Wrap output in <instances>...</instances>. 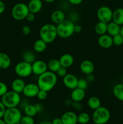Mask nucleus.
Returning a JSON list of instances; mask_svg holds the SVG:
<instances>
[{"label": "nucleus", "mask_w": 123, "mask_h": 124, "mask_svg": "<svg viewBox=\"0 0 123 124\" xmlns=\"http://www.w3.org/2000/svg\"><path fill=\"white\" fill-rule=\"evenodd\" d=\"M27 6L29 12L36 14L41 10L43 6V3L42 0H30Z\"/></svg>", "instance_id": "obj_16"}, {"label": "nucleus", "mask_w": 123, "mask_h": 124, "mask_svg": "<svg viewBox=\"0 0 123 124\" xmlns=\"http://www.w3.org/2000/svg\"><path fill=\"white\" fill-rule=\"evenodd\" d=\"M31 65L33 73L38 76L48 70V65L44 61L36 60L31 64Z\"/></svg>", "instance_id": "obj_11"}, {"label": "nucleus", "mask_w": 123, "mask_h": 124, "mask_svg": "<svg viewBox=\"0 0 123 124\" xmlns=\"http://www.w3.org/2000/svg\"><path fill=\"white\" fill-rule=\"evenodd\" d=\"M0 124H7L2 118L0 119Z\"/></svg>", "instance_id": "obj_53"}, {"label": "nucleus", "mask_w": 123, "mask_h": 124, "mask_svg": "<svg viewBox=\"0 0 123 124\" xmlns=\"http://www.w3.org/2000/svg\"><path fill=\"white\" fill-rule=\"evenodd\" d=\"M57 82V76L55 73L47 70L38 76L37 84L38 85L40 90L48 92L53 89Z\"/></svg>", "instance_id": "obj_1"}, {"label": "nucleus", "mask_w": 123, "mask_h": 124, "mask_svg": "<svg viewBox=\"0 0 123 124\" xmlns=\"http://www.w3.org/2000/svg\"><path fill=\"white\" fill-rule=\"evenodd\" d=\"M120 34L123 36V25H121V30H120Z\"/></svg>", "instance_id": "obj_52"}, {"label": "nucleus", "mask_w": 123, "mask_h": 124, "mask_svg": "<svg viewBox=\"0 0 123 124\" xmlns=\"http://www.w3.org/2000/svg\"><path fill=\"white\" fill-rule=\"evenodd\" d=\"M121 25H118L113 21H110L107 23V33L111 36H114L120 33Z\"/></svg>", "instance_id": "obj_21"}, {"label": "nucleus", "mask_w": 123, "mask_h": 124, "mask_svg": "<svg viewBox=\"0 0 123 124\" xmlns=\"http://www.w3.org/2000/svg\"><path fill=\"white\" fill-rule=\"evenodd\" d=\"M6 109H7V108L2 104V102H0V119L3 117L5 112H6Z\"/></svg>", "instance_id": "obj_39"}, {"label": "nucleus", "mask_w": 123, "mask_h": 124, "mask_svg": "<svg viewBox=\"0 0 123 124\" xmlns=\"http://www.w3.org/2000/svg\"><path fill=\"white\" fill-rule=\"evenodd\" d=\"M25 19L28 22L33 21L35 19V14H34V13H31V12H29V13L27 15Z\"/></svg>", "instance_id": "obj_41"}, {"label": "nucleus", "mask_w": 123, "mask_h": 124, "mask_svg": "<svg viewBox=\"0 0 123 124\" xmlns=\"http://www.w3.org/2000/svg\"><path fill=\"white\" fill-rule=\"evenodd\" d=\"M55 74H56V75L58 77L63 78L64 76H66L68 74L67 69L61 66L59 69H58V70L56 71Z\"/></svg>", "instance_id": "obj_35"}, {"label": "nucleus", "mask_w": 123, "mask_h": 124, "mask_svg": "<svg viewBox=\"0 0 123 124\" xmlns=\"http://www.w3.org/2000/svg\"><path fill=\"white\" fill-rule=\"evenodd\" d=\"M112 21L118 25H123V8H118L113 12Z\"/></svg>", "instance_id": "obj_22"}, {"label": "nucleus", "mask_w": 123, "mask_h": 124, "mask_svg": "<svg viewBox=\"0 0 123 124\" xmlns=\"http://www.w3.org/2000/svg\"><path fill=\"white\" fill-rule=\"evenodd\" d=\"M22 117V115L18 108H8L2 119L7 124H18L19 123Z\"/></svg>", "instance_id": "obj_6"}, {"label": "nucleus", "mask_w": 123, "mask_h": 124, "mask_svg": "<svg viewBox=\"0 0 123 124\" xmlns=\"http://www.w3.org/2000/svg\"><path fill=\"white\" fill-rule=\"evenodd\" d=\"M6 10V5L2 1L0 0V15L3 13Z\"/></svg>", "instance_id": "obj_45"}, {"label": "nucleus", "mask_w": 123, "mask_h": 124, "mask_svg": "<svg viewBox=\"0 0 123 124\" xmlns=\"http://www.w3.org/2000/svg\"><path fill=\"white\" fill-rule=\"evenodd\" d=\"M15 73L21 78L28 77L33 73L32 65L25 61L18 62L14 67Z\"/></svg>", "instance_id": "obj_8"}, {"label": "nucleus", "mask_w": 123, "mask_h": 124, "mask_svg": "<svg viewBox=\"0 0 123 124\" xmlns=\"http://www.w3.org/2000/svg\"><path fill=\"white\" fill-rule=\"evenodd\" d=\"M110 118V111L104 107H100L94 110L92 121L95 124H106Z\"/></svg>", "instance_id": "obj_5"}, {"label": "nucleus", "mask_w": 123, "mask_h": 124, "mask_svg": "<svg viewBox=\"0 0 123 124\" xmlns=\"http://www.w3.org/2000/svg\"><path fill=\"white\" fill-rule=\"evenodd\" d=\"M98 43L99 46L102 48H109L113 45V39L112 36L109 35V34H104L100 36L98 39Z\"/></svg>", "instance_id": "obj_13"}, {"label": "nucleus", "mask_w": 123, "mask_h": 124, "mask_svg": "<svg viewBox=\"0 0 123 124\" xmlns=\"http://www.w3.org/2000/svg\"><path fill=\"white\" fill-rule=\"evenodd\" d=\"M78 78L72 74H67L63 78V83L64 85L70 90H74L77 87Z\"/></svg>", "instance_id": "obj_12"}, {"label": "nucleus", "mask_w": 123, "mask_h": 124, "mask_svg": "<svg viewBox=\"0 0 123 124\" xmlns=\"http://www.w3.org/2000/svg\"><path fill=\"white\" fill-rule=\"evenodd\" d=\"M20 123V124H34V120L33 117L25 115L24 116H22Z\"/></svg>", "instance_id": "obj_33"}, {"label": "nucleus", "mask_w": 123, "mask_h": 124, "mask_svg": "<svg viewBox=\"0 0 123 124\" xmlns=\"http://www.w3.org/2000/svg\"><path fill=\"white\" fill-rule=\"evenodd\" d=\"M90 116L87 113H81L77 116L78 123L80 124H87L90 121Z\"/></svg>", "instance_id": "obj_31"}, {"label": "nucleus", "mask_w": 123, "mask_h": 124, "mask_svg": "<svg viewBox=\"0 0 123 124\" xmlns=\"http://www.w3.org/2000/svg\"><path fill=\"white\" fill-rule=\"evenodd\" d=\"M29 102L27 99H24V100H21L20 101V102L19 104V106L21 108L24 109L28 105H29Z\"/></svg>", "instance_id": "obj_43"}, {"label": "nucleus", "mask_w": 123, "mask_h": 124, "mask_svg": "<svg viewBox=\"0 0 123 124\" xmlns=\"http://www.w3.org/2000/svg\"><path fill=\"white\" fill-rule=\"evenodd\" d=\"M59 60L61 66L66 68V69L72 66L74 62V57L69 53H65V54L62 55Z\"/></svg>", "instance_id": "obj_17"}, {"label": "nucleus", "mask_w": 123, "mask_h": 124, "mask_svg": "<svg viewBox=\"0 0 123 124\" xmlns=\"http://www.w3.org/2000/svg\"><path fill=\"white\" fill-rule=\"evenodd\" d=\"M22 31L25 35H28L31 33V28L28 25H25L22 29Z\"/></svg>", "instance_id": "obj_40"}, {"label": "nucleus", "mask_w": 123, "mask_h": 124, "mask_svg": "<svg viewBox=\"0 0 123 124\" xmlns=\"http://www.w3.org/2000/svg\"><path fill=\"white\" fill-rule=\"evenodd\" d=\"M65 18H66V16H65V13L61 10H56L54 11L51 15V19L52 22L57 25L65 20L66 19Z\"/></svg>", "instance_id": "obj_18"}, {"label": "nucleus", "mask_w": 123, "mask_h": 124, "mask_svg": "<svg viewBox=\"0 0 123 124\" xmlns=\"http://www.w3.org/2000/svg\"><path fill=\"white\" fill-rule=\"evenodd\" d=\"M39 124H52V122H48V121H43V122H41V123H39Z\"/></svg>", "instance_id": "obj_51"}, {"label": "nucleus", "mask_w": 123, "mask_h": 124, "mask_svg": "<svg viewBox=\"0 0 123 124\" xmlns=\"http://www.w3.org/2000/svg\"><path fill=\"white\" fill-rule=\"evenodd\" d=\"M100 99L98 97L92 96L89 98L88 101V105L90 108L95 110L101 106Z\"/></svg>", "instance_id": "obj_26"}, {"label": "nucleus", "mask_w": 123, "mask_h": 124, "mask_svg": "<svg viewBox=\"0 0 123 124\" xmlns=\"http://www.w3.org/2000/svg\"><path fill=\"white\" fill-rule=\"evenodd\" d=\"M24 111L25 115L31 116V117H34L37 114V110H36L34 105H31V104L28 105L24 109Z\"/></svg>", "instance_id": "obj_30"}, {"label": "nucleus", "mask_w": 123, "mask_h": 124, "mask_svg": "<svg viewBox=\"0 0 123 124\" xmlns=\"http://www.w3.org/2000/svg\"><path fill=\"white\" fill-rule=\"evenodd\" d=\"M27 4L23 2H19L14 5L12 9V16L16 21H22L25 19L29 13Z\"/></svg>", "instance_id": "obj_7"}, {"label": "nucleus", "mask_w": 123, "mask_h": 124, "mask_svg": "<svg viewBox=\"0 0 123 124\" xmlns=\"http://www.w3.org/2000/svg\"><path fill=\"white\" fill-rule=\"evenodd\" d=\"M21 101L19 93L14 91H8L1 98V102L7 108L17 107Z\"/></svg>", "instance_id": "obj_4"}, {"label": "nucleus", "mask_w": 123, "mask_h": 124, "mask_svg": "<svg viewBox=\"0 0 123 124\" xmlns=\"http://www.w3.org/2000/svg\"><path fill=\"white\" fill-rule=\"evenodd\" d=\"M11 86H12V90L20 94V93H22L24 90L25 83L24 80L21 78H16L13 80Z\"/></svg>", "instance_id": "obj_20"}, {"label": "nucleus", "mask_w": 123, "mask_h": 124, "mask_svg": "<svg viewBox=\"0 0 123 124\" xmlns=\"http://www.w3.org/2000/svg\"><path fill=\"white\" fill-rule=\"evenodd\" d=\"M11 62V59L8 54L4 52H0V69H8L10 67Z\"/></svg>", "instance_id": "obj_23"}, {"label": "nucleus", "mask_w": 123, "mask_h": 124, "mask_svg": "<svg viewBox=\"0 0 123 124\" xmlns=\"http://www.w3.org/2000/svg\"><path fill=\"white\" fill-rule=\"evenodd\" d=\"M39 100L43 101L45 99H46L48 97V92H46V91L42 90H40L39 92L37 93V96Z\"/></svg>", "instance_id": "obj_37"}, {"label": "nucleus", "mask_w": 123, "mask_h": 124, "mask_svg": "<svg viewBox=\"0 0 123 124\" xmlns=\"http://www.w3.org/2000/svg\"><path fill=\"white\" fill-rule=\"evenodd\" d=\"M72 5H79L83 2V0H68Z\"/></svg>", "instance_id": "obj_46"}, {"label": "nucleus", "mask_w": 123, "mask_h": 124, "mask_svg": "<svg viewBox=\"0 0 123 124\" xmlns=\"http://www.w3.org/2000/svg\"><path fill=\"white\" fill-rule=\"evenodd\" d=\"M122 83L123 84V77H122Z\"/></svg>", "instance_id": "obj_54"}, {"label": "nucleus", "mask_w": 123, "mask_h": 124, "mask_svg": "<svg viewBox=\"0 0 123 124\" xmlns=\"http://www.w3.org/2000/svg\"><path fill=\"white\" fill-rule=\"evenodd\" d=\"M81 71L84 75L93 73L95 70V65L94 63L89 60H84L81 62L80 65Z\"/></svg>", "instance_id": "obj_15"}, {"label": "nucleus", "mask_w": 123, "mask_h": 124, "mask_svg": "<svg viewBox=\"0 0 123 124\" xmlns=\"http://www.w3.org/2000/svg\"><path fill=\"white\" fill-rule=\"evenodd\" d=\"M107 23L99 21L95 26V31L97 35H101L107 33Z\"/></svg>", "instance_id": "obj_27"}, {"label": "nucleus", "mask_w": 123, "mask_h": 124, "mask_svg": "<svg viewBox=\"0 0 123 124\" xmlns=\"http://www.w3.org/2000/svg\"><path fill=\"white\" fill-rule=\"evenodd\" d=\"M39 90L40 88L37 84L29 83L28 84H25L22 93L27 98H32L37 96Z\"/></svg>", "instance_id": "obj_10"}, {"label": "nucleus", "mask_w": 123, "mask_h": 124, "mask_svg": "<svg viewBox=\"0 0 123 124\" xmlns=\"http://www.w3.org/2000/svg\"><path fill=\"white\" fill-rule=\"evenodd\" d=\"M113 11L107 6H101L96 12V16L99 21L108 23L112 21Z\"/></svg>", "instance_id": "obj_9"}, {"label": "nucleus", "mask_w": 123, "mask_h": 124, "mask_svg": "<svg viewBox=\"0 0 123 124\" xmlns=\"http://www.w3.org/2000/svg\"><path fill=\"white\" fill-rule=\"evenodd\" d=\"M75 24L70 19H65L57 25V35L62 38H68L74 33Z\"/></svg>", "instance_id": "obj_3"}, {"label": "nucleus", "mask_w": 123, "mask_h": 124, "mask_svg": "<svg viewBox=\"0 0 123 124\" xmlns=\"http://www.w3.org/2000/svg\"><path fill=\"white\" fill-rule=\"evenodd\" d=\"M85 94V90L77 87L74 90H72L71 93V98L72 101L81 102L84 99Z\"/></svg>", "instance_id": "obj_19"}, {"label": "nucleus", "mask_w": 123, "mask_h": 124, "mask_svg": "<svg viewBox=\"0 0 123 124\" xmlns=\"http://www.w3.org/2000/svg\"><path fill=\"white\" fill-rule=\"evenodd\" d=\"M113 94L114 96L120 101L123 102V84H117L113 87Z\"/></svg>", "instance_id": "obj_24"}, {"label": "nucleus", "mask_w": 123, "mask_h": 124, "mask_svg": "<svg viewBox=\"0 0 123 124\" xmlns=\"http://www.w3.org/2000/svg\"><path fill=\"white\" fill-rule=\"evenodd\" d=\"M22 59L24 61L32 64L36 61V56L31 50H26L23 53Z\"/></svg>", "instance_id": "obj_28"}, {"label": "nucleus", "mask_w": 123, "mask_h": 124, "mask_svg": "<svg viewBox=\"0 0 123 124\" xmlns=\"http://www.w3.org/2000/svg\"><path fill=\"white\" fill-rule=\"evenodd\" d=\"M52 124H63L61 118L54 119L53 121V122H52Z\"/></svg>", "instance_id": "obj_49"}, {"label": "nucleus", "mask_w": 123, "mask_h": 124, "mask_svg": "<svg viewBox=\"0 0 123 124\" xmlns=\"http://www.w3.org/2000/svg\"><path fill=\"white\" fill-rule=\"evenodd\" d=\"M109 1H111V0H109Z\"/></svg>", "instance_id": "obj_55"}, {"label": "nucleus", "mask_w": 123, "mask_h": 124, "mask_svg": "<svg viewBox=\"0 0 123 124\" xmlns=\"http://www.w3.org/2000/svg\"><path fill=\"white\" fill-rule=\"evenodd\" d=\"M71 107L74 109L77 110V111H80V110H81L82 109V105L81 104L80 102L72 101V104H71Z\"/></svg>", "instance_id": "obj_38"}, {"label": "nucleus", "mask_w": 123, "mask_h": 124, "mask_svg": "<svg viewBox=\"0 0 123 124\" xmlns=\"http://www.w3.org/2000/svg\"><path fill=\"white\" fill-rule=\"evenodd\" d=\"M113 45L116 46H120L123 44V36L120 33L112 37Z\"/></svg>", "instance_id": "obj_32"}, {"label": "nucleus", "mask_w": 123, "mask_h": 124, "mask_svg": "<svg viewBox=\"0 0 123 124\" xmlns=\"http://www.w3.org/2000/svg\"><path fill=\"white\" fill-rule=\"evenodd\" d=\"M8 92V87L4 82L0 81V96L2 97L4 94Z\"/></svg>", "instance_id": "obj_36"}, {"label": "nucleus", "mask_w": 123, "mask_h": 124, "mask_svg": "<svg viewBox=\"0 0 123 124\" xmlns=\"http://www.w3.org/2000/svg\"><path fill=\"white\" fill-rule=\"evenodd\" d=\"M47 65H48V69H49V71L54 73H56L58 69L61 67L59 60L56 59H51L48 62Z\"/></svg>", "instance_id": "obj_29"}, {"label": "nucleus", "mask_w": 123, "mask_h": 124, "mask_svg": "<svg viewBox=\"0 0 123 124\" xmlns=\"http://www.w3.org/2000/svg\"><path fill=\"white\" fill-rule=\"evenodd\" d=\"M86 80L88 82H93L94 81V80H95V76H94L93 73L86 75Z\"/></svg>", "instance_id": "obj_42"}, {"label": "nucleus", "mask_w": 123, "mask_h": 124, "mask_svg": "<svg viewBox=\"0 0 123 124\" xmlns=\"http://www.w3.org/2000/svg\"><path fill=\"white\" fill-rule=\"evenodd\" d=\"M42 1H44V2H48V3H51V2H53L55 1V0H42Z\"/></svg>", "instance_id": "obj_50"}, {"label": "nucleus", "mask_w": 123, "mask_h": 124, "mask_svg": "<svg viewBox=\"0 0 123 124\" xmlns=\"http://www.w3.org/2000/svg\"><path fill=\"white\" fill-rule=\"evenodd\" d=\"M88 84H89V82L86 80V79H78V84H77V88H79L80 89L85 90L88 88Z\"/></svg>", "instance_id": "obj_34"}, {"label": "nucleus", "mask_w": 123, "mask_h": 124, "mask_svg": "<svg viewBox=\"0 0 123 124\" xmlns=\"http://www.w3.org/2000/svg\"><path fill=\"white\" fill-rule=\"evenodd\" d=\"M47 44L43 40L40 38L34 42L33 49L37 53H42L44 52L47 47Z\"/></svg>", "instance_id": "obj_25"}, {"label": "nucleus", "mask_w": 123, "mask_h": 124, "mask_svg": "<svg viewBox=\"0 0 123 124\" xmlns=\"http://www.w3.org/2000/svg\"><path fill=\"white\" fill-rule=\"evenodd\" d=\"M82 28L81 27V25H78V24H75L74 26V33H80L82 31Z\"/></svg>", "instance_id": "obj_47"}, {"label": "nucleus", "mask_w": 123, "mask_h": 124, "mask_svg": "<svg viewBox=\"0 0 123 124\" xmlns=\"http://www.w3.org/2000/svg\"><path fill=\"white\" fill-rule=\"evenodd\" d=\"M35 107H36V110H37V113H40L42 112L43 110V105L42 104H40V103H37L34 105Z\"/></svg>", "instance_id": "obj_44"}, {"label": "nucleus", "mask_w": 123, "mask_h": 124, "mask_svg": "<svg viewBox=\"0 0 123 124\" xmlns=\"http://www.w3.org/2000/svg\"><path fill=\"white\" fill-rule=\"evenodd\" d=\"M72 100L71 99V98H67V99H65L64 101V104L66 106L68 107V106H71V104H72Z\"/></svg>", "instance_id": "obj_48"}, {"label": "nucleus", "mask_w": 123, "mask_h": 124, "mask_svg": "<svg viewBox=\"0 0 123 124\" xmlns=\"http://www.w3.org/2000/svg\"><path fill=\"white\" fill-rule=\"evenodd\" d=\"M39 36L41 39L46 43L50 44L53 42L57 36H58L56 25L51 23L44 24L40 29Z\"/></svg>", "instance_id": "obj_2"}, {"label": "nucleus", "mask_w": 123, "mask_h": 124, "mask_svg": "<svg viewBox=\"0 0 123 124\" xmlns=\"http://www.w3.org/2000/svg\"><path fill=\"white\" fill-rule=\"evenodd\" d=\"M63 124H77V115L73 111H66L63 114L61 117Z\"/></svg>", "instance_id": "obj_14"}]
</instances>
